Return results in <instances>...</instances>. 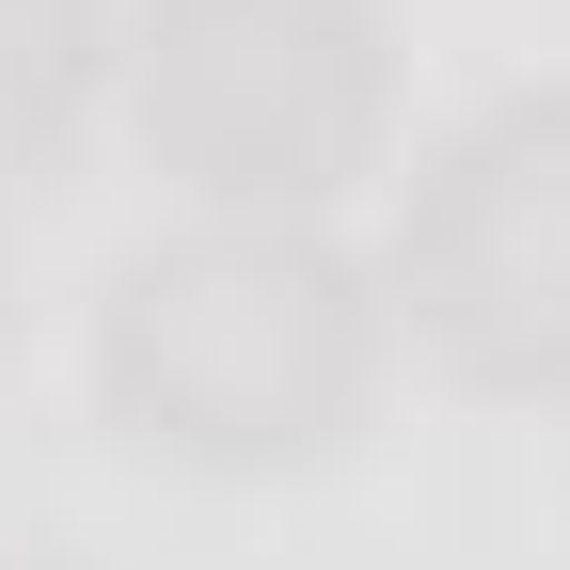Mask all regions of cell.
<instances>
[{"instance_id": "3957f363", "label": "cell", "mask_w": 570, "mask_h": 570, "mask_svg": "<svg viewBox=\"0 0 570 570\" xmlns=\"http://www.w3.org/2000/svg\"><path fill=\"white\" fill-rule=\"evenodd\" d=\"M396 302L491 396H570V80L491 96L444 159L412 175Z\"/></svg>"}, {"instance_id": "277c9868", "label": "cell", "mask_w": 570, "mask_h": 570, "mask_svg": "<svg viewBox=\"0 0 570 570\" xmlns=\"http://www.w3.org/2000/svg\"><path fill=\"white\" fill-rule=\"evenodd\" d=\"M111 63V0H0V175H48Z\"/></svg>"}, {"instance_id": "6da1fadb", "label": "cell", "mask_w": 570, "mask_h": 570, "mask_svg": "<svg viewBox=\"0 0 570 570\" xmlns=\"http://www.w3.org/2000/svg\"><path fill=\"white\" fill-rule=\"evenodd\" d=\"M381 317V269H348L317 223H175L96 302V396L142 460L285 475L365 428Z\"/></svg>"}, {"instance_id": "7a4b0ae2", "label": "cell", "mask_w": 570, "mask_h": 570, "mask_svg": "<svg viewBox=\"0 0 570 570\" xmlns=\"http://www.w3.org/2000/svg\"><path fill=\"white\" fill-rule=\"evenodd\" d=\"M127 127L206 223H317L381 175L396 32L381 0H142Z\"/></svg>"}]
</instances>
